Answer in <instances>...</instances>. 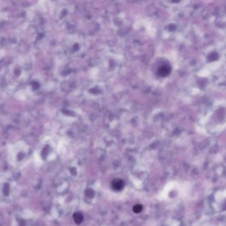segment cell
Returning a JSON list of instances; mask_svg holds the SVG:
<instances>
[{
    "label": "cell",
    "mask_w": 226,
    "mask_h": 226,
    "mask_svg": "<svg viewBox=\"0 0 226 226\" xmlns=\"http://www.w3.org/2000/svg\"><path fill=\"white\" fill-rule=\"evenodd\" d=\"M73 219L74 220V222L76 224L80 225L83 221V215L80 212H75V213L73 214Z\"/></svg>",
    "instance_id": "cell-3"
},
{
    "label": "cell",
    "mask_w": 226,
    "mask_h": 226,
    "mask_svg": "<svg viewBox=\"0 0 226 226\" xmlns=\"http://www.w3.org/2000/svg\"><path fill=\"white\" fill-rule=\"evenodd\" d=\"M11 180L6 178L0 179V197L3 199L11 200L15 194L13 192L16 190L15 185Z\"/></svg>",
    "instance_id": "cell-1"
},
{
    "label": "cell",
    "mask_w": 226,
    "mask_h": 226,
    "mask_svg": "<svg viewBox=\"0 0 226 226\" xmlns=\"http://www.w3.org/2000/svg\"><path fill=\"white\" fill-rule=\"evenodd\" d=\"M143 209V206L141 205V204H136L134 207H133V212H134L135 214H139L142 211Z\"/></svg>",
    "instance_id": "cell-4"
},
{
    "label": "cell",
    "mask_w": 226,
    "mask_h": 226,
    "mask_svg": "<svg viewBox=\"0 0 226 226\" xmlns=\"http://www.w3.org/2000/svg\"><path fill=\"white\" fill-rule=\"evenodd\" d=\"M124 185V181L121 178L114 179L110 183V186L111 188H112V189L116 192H119L123 189Z\"/></svg>",
    "instance_id": "cell-2"
}]
</instances>
